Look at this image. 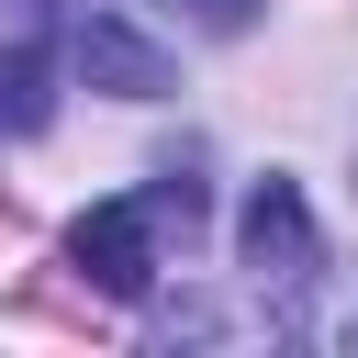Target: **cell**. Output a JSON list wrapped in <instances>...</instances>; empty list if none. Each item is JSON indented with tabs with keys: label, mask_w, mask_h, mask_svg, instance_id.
I'll return each mask as SVG.
<instances>
[{
	"label": "cell",
	"mask_w": 358,
	"mask_h": 358,
	"mask_svg": "<svg viewBox=\"0 0 358 358\" xmlns=\"http://www.w3.org/2000/svg\"><path fill=\"white\" fill-rule=\"evenodd\" d=\"M235 257L257 268V291H302V280H313L324 246H313V201H302V179L268 168V179L246 190V213H235Z\"/></svg>",
	"instance_id": "1"
},
{
	"label": "cell",
	"mask_w": 358,
	"mask_h": 358,
	"mask_svg": "<svg viewBox=\"0 0 358 358\" xmlns=\"http://www.w3.org/2000/svg\"><path fill=\"white\" fill-rule=\"evenodd\" d=\"M67 268L90 291H112V302H145L157 291V224H145V201H90L67 224Z\"/></svg>",
	"instance_id": "2"
},
{
	"label": "cell",
	"mask_w": 358,
	"mask_h": 358,
	"mask_svg": "<svg viewBox=\"0 0 358 358\" xmlns=\"http://www.w3.org/2000/svg\"><path fill=\"white\" fill-rule=\"evenodd\" d=\"M78 78H90V90H112V101H168V90H179V56H168L145 22L90 11V22H78Z\"/></svg>",
	"instance_id": "3"
},
{
	"label": "cell",
	"mask_w": 358,
	"mask_h": 358,
	"mask_svg": "<svg viewBox=\"0 0 358 358\" xmlns=\"http://www.w3.org/2000/svg\"><path fill=\"white\" fill-rule=\"evenodd\" d=\"M45 112H56V56L45 45H0V145L45 134Z\"/></svg>",
	"instance_id": "4"
},
{
	"label": "cell",
	"mask_w": 358,
	"mask_h": 358,
	"mask_svg": "<svg viewBox=\"0 0 358 358\" xmlns=\"http://www.w3.org/2000/svg\"><path fill=\"white\" fill-rule=\"evenodd\" d=\"M157 11H179V22H201V34H246L268 0H157Z\"/></svg>",
	"instance_id": "5"
}]
</instances>
